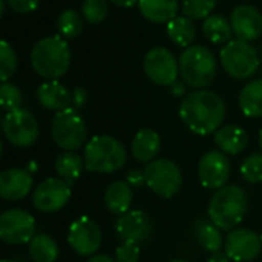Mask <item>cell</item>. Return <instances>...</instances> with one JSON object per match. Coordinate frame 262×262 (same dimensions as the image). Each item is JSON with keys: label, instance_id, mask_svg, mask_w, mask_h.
<instances>
[{"label": "cell", "instance_id": "1", "mask_svg": "<svg viewBox=\"0 0 262 262\" xmlns=\"http://www.w3.org/2000/svg\"><path fill=\"white\" fill-rule=\"evenodd\" d=\"M180 117L193 134H215L221 129L224 121L226 103L212 91L196 89L183 98L180 104Z\"/></svg>", "mask_w": 262, "mask_h": 262}, {"label": "cell", "instance_id": "2", "mask_svg": "<svg viewBox=\"0 0 262 262\" xmlns=\"http://www.w3.org/2000/svg\"><path fill=\"white\" fill-rule=\"evenodd\" d=\"M71 48L60 34L38 40L31 49L32 69L43 78L57 80L71 66Z\"/></svg>", "mask_w": 262, "mask_h": 262}, {"label": "cell", "instance_id": "3", "mask_svg": "<svg viewBox=\"0 0 262 262\" xmlns=\"http://www.w3.org/2000/svg\"><path fill=\"white\" fill-rule=\"evenodd\" d=\"M210 221L223 232L239 226L247 213V193L236 184L224 186L212 196L207 209Z\"/></svg>", "mask_w": 262, "mask_h": 262}, {"label": "cell", "instance_id": "4", "mask_svg": "<svg viewBox=\"0 0 262 262\" xmlns=\"http://www.w3.org/2000/svg\"><path fill=\"white\" fill-rule=\"evenodd\" d=\"M127 160V152L120 140L111 135H95L84 147L86 170L94 173H114Z\"/></svg>", "mask_w": 262, "mask_h": 262}, {"label": "cell", "instance_id": "5", "mask_svg": "<svg viewBox=\"0 0 262 262\" xmlns=\"http://www.w3.org/2000/svg\"><path fill=\"white\" fill-rule=\"evenodd\" d=\"M180 75L193 89L207 88L216 77L218 63L213 52L203 45H192L180 55Z\"/></svg>", "mask_w": 262, "mask_h": 262}, {"label": "cell", "instance_id": "6", "mask_svg": "<svg viewBox=\"0 0 262 262\" xmlns=\"http://www.w3.org/2000/svg\"><path fill=\"white\" fill-rule=\"evenodd\" d=\"M51 135L54 143L60 149L66 152L77 150L86 141V123L77 109H74L72 106L66 107L54 115L51 123Z\"/></svg>", "mask_w": 262, "mask_h": 262}, {"label": "cell", "instance_id": "7", "mask_svg": "<svg viewBox=\"0 0 262 262\" xmlns=\"http://www.w3.org/2000/svg\"><path fill=\"white\" fill-rule=\"evenodd\" d=\"M223 69L236 80L252 77L259 66L256 49L244 40H230L220 52Z\"/></svg>", "mask_w": 262, "mask_h": 262}, {"label": "cell", "instance_id": "8", "mask_svg": "<svg viewBox=\"0 0 262 262\" xmlns=\"http://www.w3.org/2000/svg\"><path fill=\"white\" fill-rule=\"evenodd\" d=\"M146 186L163 198L175 196L183 184V175L180 167L167 158L154 160L144 169Z\"/></svg>", "mask_w": 262, "mask_h": 262}, {"label": "cell", "instance_id": "9", "mask_svg": "<svg viewBox=\"0 0 262 262\" xmlns=\"http://www.w3.org/2000/svg\"><path fill=\"white\" fill-rule=\"evenodd\" d=\"M2 130L5 138L17 147H29L38 138V123L35 117L21 107L5 114Z\"/></svg>", "mask_w": 262, "mask_h": 262}, {"label": "cell", "instance_id": "10", "mask_svg": "<svg viewBox=\"0 0 262 262\" xmlns=\"http://www.w3.org/2000/svg\"><path fill=\"white\" fill-rule=\"evenodd\" d=\"M144 74L158 86H172L180 75V61L166 48H152L143 60Z\"/></svg>", "mask_w": 262, "mask_h": 262}, {"label": "cell", "instance_id": "11", "mask_svg": "<svg viewBox=\"0 0 262 262\" xmlns=\"http://www.w3.org/2000/svg\"><path fill=\"white\" fill-rule=\"evenodd\" d=\"M71 184L61 178H48L41 181L32 193V206L41 213H55L71 200Z\"/></svg>", "mask_w": 262, "mask_h": 262}, {"label": "cell", "instance_id": "12", "mask_svg": "<svg viewBox=\"0 0 262 262\" xmlns=\"http://www.w3.org/2000/svg\"><path fill=\"white\" fill-rule=\"evenodd\" d=\"M35 236V220L31 213L21 209L5 210L0 216V238L6 244L31 243Z\"/></svg>", "mask_w": 262, "mask_h": 262}, {"label": "cell", "instance_id": "13", "mask_svg": "<svg viewBox=\"0 0 262 262\" xmlns=\"http://www.w3.org/2000/svg\"><path fill=\"white\" fill-rule=\"evenodd\" d=\"M68 244L80 256L94 255L101 246V230L98 224L88 216L77 218L69 227Z\"/></svg>", "mask_w": 262, "mask_h": 262}, {"label": "cell", "instance_id": "14", "mask_svg": "<svg viewBox=\"0 0 262 262\" xmlns=\"http://www.w3.org/2000/svg\"><path fill=\"white\" fill-rule=\"evenodd\" d=\"M115 233L123 243L141 246L152 238L154 223L143 210H129L115 223Z\"/></svg>", "mask_w": 262, "mask_h": 262}, {"label": "cell", "instance_id": "15", "mask_svg": "<svg viewBox=\"0 0 262 262\" xmlns=\"http://www.w3.org/2000/svg\"><path fill=\"white\" fill-rule=\"evenodd\" d=\"M261 250V236L249 229H233L224 241V253L235 262L253 261Z\"/></svg>", "mask_w": 262, "mask_h": 262}, {"label": "cell", "instance_id": "16", "mask_svg": "<svg viewBox=\"0 0 262 262\" xmlns=\"http://www.w3.org/2000/svg\"><path fill=\"white\" fill-rule=\"evenodd\" d=\"M198 177L206 189H221L230 177V161L221 150L206 152L198 164Z\"/></svg>", "mask_w": 262, "mask_h": 262}, {"label": "cell", "instance_id": "17", "mask_svg": "<svg viewBox=\"0 0 262 262\" xmlns=\"http://www.w3.org/2000/svg\"><path fill=\"white\" fill-rule=\"evenodd\" d=\"M233 34L244 41L259 38L262 34L261 12L252 5H238L230 15Z\"/></svg>", "mask_w": 262, "mask_h": 262}, {"label": "cell", "instance_id": "18", "mask_svg": "<svg viewBox=\"0 0 262 262\" xmlns=\"http://www.w3.org/2000/svg\"><path fill=\"white\" fill-rule=\"evenodd\" d=\"M32 183V175L26 169H6L0 175V196L5 201H20L31 192Z\"/></svg>", "mask_w": 262, "mask_h": 262}, {"label": "cell", "instance_id": "19", "mask_svg": "<svg viewBox=\"0 0 262 262\" xmlns=\"http://www.w3.org/2000/svg\"><path fill=\"white\" fill-rule=\"evenodd\" d=\"M37 100L45 109L60 112L71 107L72 92H69L58 80H48L38 86Z\"/></svg>", "mask_w": 262, "mask_h": 262}, {"label": "cell", "instance_id": "20", "mask_svg": "<svg viewBox=\"0 0 262 262\" xmlns=\"http://www.w3.org/2000/svg\"><path fill=\"white\" fill-rule=\"evenodd\" d=\"M161 149V137L154 129H141L135 134L130 152L134 158L140 163H152Z\"/></svg>", "mask_w": 262, "mask_h": 262}, {"label": "cell", "instance_id": "21", "mask_svg": "<svg viewBox=\"0 0 262 262\" xmlns=\"http://www.w3.org/2000/svg\"><path fill=\"white\" fill-rule=\"evenodd\" d=\"M215 144L229 155L241 154L249 144V135L241 126H224L215 132Z\"/></svg>", "mask_w": 262, "mask_h": 262}, {"label": "cell", "instance_id": "22", "mask_svg": "<svg viewBox=\"0 0 262 262\" xmlns=\"http://www.w3.org/2000/svg\"><path fill=\"white\" fill-rule=\"evenodd\" d=\"M134 192L132 187L127 184V181H114L104 193V204L107 210L114 215H124L129 212L130 204H132Z\"/></svg>", "mask_w": 262, "mask_h": 262}, {"label": "cell", "instance_id": "23", "mask_svg": "<svg viewBox=\"0 0 262 262\" xmlns=\"http://www.w3.org/2000/svg\"><path fill=\"white\" fill-rule=\"evenodd\" d=\"M140 12L152 23H169L177 17L180 3L178 0H140Z\"/></svg>", "mask_w": 262, "mask_h": 262}, {"label": "cell", "instance_id": "24", "mask_svg": "<svg viewBox=\"0 0 262 262\" xmlns=\"http://www.w3.org/2000/svg\"><path fill=\"white\" fill-rule=\"evenodd\" d=\"M239 107L249 118L262 117V78L247 83L239 94Z\"/></svg>", "mask_w": 262, "mask_h": 262}, {"label": "cell", "instance_id": "25", "mask_svg": "<svg viewBox=\"0 0 262 262\" xmlns=\"http://www.w3.org/2000/svg\"><path fill=\"white\" fill-rule=\"evenodd\" d=\"M167 35L175 45L181 48H189L195 40L196 26L192 18L186 15H177L167 23Z\"/></svg>", "mask_w": 262, "mask_h": 262}, {"label": "cell", "instance_id": "26", "mask_svg": "<svg viewBox=\"0 0 262 262\" xmlns=\"http://www.w3.org/2000/svg\"><path fill=\"white\" fill-rule=\"evenodd\" d=\"M55 172L57 175L68 181L69 184H72V181L78 180L81 172L86 169L84 166V158H81L77 152L71 150V152H63L57 157L55 160Z\"/></svg>", "mask_w": 262, "mask_h": 262}, {"label": "cell", "instance_id": "27", "mask_svg": "<svg viewBox=\"0 0 262 262\" xmlns=\"http://www.w3.org/2000/svg\"><path fill=\"white\" fill-rule=\"evenodd\" d=\"M203 32L207 40H210L215 45H221L230 41L233 29H232V23L226 17L212 14L203 21Z\"/></svg>", "mask_w": 262, "mask_h": 262}, {"label": "cell", "instance_id": "28", "mask_svg": "<svg viewBox=\"0 0 262 262\" xmlns=\"http://www.w3.org/2000/svg\"><path fill=\"white\" fill-rule=\"evenodd\" d=\"M221 232L223 230H220L212 221L201 220L196 224L195 236H196V241L201 249L207 250L209 253H216L221 250V247L224 244Z\"/></svg>", "mask_w": 262, "mask_h": 262}, {"label": "cell", "instance_id": "29", "mask_svg": "<svg viewBox=\"0 0 262 262\" xmlns=\"http://www.w3.org/2000/svg\"><path fill=\"white\" fill-rule=\"evenodd\" d=\"M29 256L32 262H55L58 246L49 235H35L29 243Z\"/></svg>", "mask_w": 262, "mask_h": 262}, {"label": "cell", "instance_id": "30", "mask_svg": "<svg viewBox=\"0 0 262 262\" xmlns=\"http://www.w3.org/2000/svg\"><path fill=\"white\" fill-rule=\"evenodd\" d=\"M83 15H80L77 11L74 9H66L63 11L58 18H57V29L58 34L64 38V40H74L77 38L81 31H83Z\"/></svg>", "mask_w": 262, "mask_h": 262}, {"label": "cell", "instance_id": "31", "mask_svg": "<svg viewBox=\"0 0 262 262\" xmlns=\"http://www.w3.org/2000/svg\"><path fill=\"white\" fill-rule=\"evenodd\" d=\"M218 0H184L183 12L192 20H206L212 15Z\"/></svg>", "mask_w": 262, "mask_h": 262}, {"label": "cell", "instance_id": "32", "mask_svg": "<svg viewBox=\"0 0 262 262\" xmlns=\"http://www.w3.org/2000/svg\"><path fill=\"white\" fill-rule=\"evenodd\" d=\"M17 55L12 46L2 40L0 41V78L2 81H8L17 71Z\"/></svg>", "mask_w": 262, "mask_h": 262}, {"label": "cell", "instance_id": "33", "mask_svg": "<svg viewBox=\"0 0 262 262\" xmlns=\"http://www.w3.org/2000/svg\"><path fill=\"white\" fill-rule=\"evenodd\" d=\"M81 12L86 21L98 25L106 20L109 14V3L107 0H84L81 5Z\"/></svg>", "mask_w": 262, "mask_h": 262}, {"label": "cell", "instance_id": "34", "mask_svg": "<svg viewBox=\"0 0 262 262\" xmlns=\"http://www.w3.org/2000/svg\"><path fill=\"white\" fill-rule=\"evenodd\" d=\"M241 175L243 178L250 183L256 184L262 181V154L249 155L241 164Z\"/></svg>", "mask_w": 262, "mask_h": 262}, {"label": "cell", "instance_id": "35", "mask_svg": "<svg viewBox=\"0 0 262 262\" xmlns=\"http://www.w3.org/2000/svg\"><path fill=\"white\" fill-rule=\"evenodd\" d=\"M20 104H21L20 89L9 81L2 83V86H0V106H2V109L5 112H11V111L18 109Z\"/></svg>", "mask_w": 262, "mask_h": 262}, {"label": "cell", "instance_id": "36", "mask_svg": "<svg viewBox=\"0 0 262 262\" xmlns=\"http://www.w3.org/2000/svg\"><path fill=\"white\" fill-rule=\"evenodd\" d=\"M140 259V246L123 243L115 250V261L117 262H138Z\"/></svg>", "mask_w": 262, "mask_h": 262}, {"label": "cell", "instance_id": "37", "mask_svg": "<svg viewBox=\"0 0 262 262\" xmlns=\"http://www.w3.org/2000/svg\"><path fill=\"white\" fill-rule=\"evenodd\" d=\"M40 0H6V5L17 14H31L38 8Z\"/></svg>", "mask_w": 262, "mask_h": 262}, {"label": "cell", "instance_id": "38", "mask_svg": "<svg viewBox=\"0 0 262 262\" xmlns=\"http://www.w3.org/2000/svg\"><path fill=\"white\" fill-rule=\"evenodd\" d=\"M126 181H127V184H129L132 189H138V187H141L143 184H146V175H144V170L132 169V170L126 175Z\"/></svg>", "mask_w": 262, "mask_h": 262}, {"label": "cell", "instance_id": "39", "mask_svg": "<svg viewBox=\"0 0 262 262\" xmlns=\"http://www.w3.org/2000/svg\"><path fill=\"white\" fill-rule=\"evenodd\" d=\"M88 103V92L86 89L83 88H75L72 91V101H71V106L77 111L83 109Z\"/></svg>", "mask_w": 262, "mask_h": 262}, {"label": "cell", "instance_id": "40", "mask_svg": "<svg viewBox=\"0 0 262 262\" xmlns=\"http://www.w3.org/2000/svg\"><path fill=\"white\" fill-rule=\"evenodd\" d=\"M170 91H172V94L173 95H177V97H181V95H184L186 94V83L184 81H175L172 86H170Z\"/></svg>", "mask_w": 262, "mask_h": 262}, {"label": "cell", "instance_id": "41", "mask_svg": "<svg viewBox=\"0 0 262 262\" xmlns=\"http://www.w3.org/2000/svg\"><path fill=\"white\" fill-rule=\"evenodd\" d=\"M232 259L226 255V253H221V252H216V253H212V256L209 258L207 262H230Z\"/></svg>", "mask_w": 262, "mask_h": 262}, {"label": "cell", "instance_id": "42", "mask_svg": "<svg viewBox=\"0 0 262 262\" xmlns=\"http://www.w3.org/2000/svg\"><path fill=\"white\" fill-rule=\"evenodd\" d=\"M86 262H117L115 259H112L109 255H94L91 256Z\"/></svg>", "mask_w": 262, "mask_h": 262}, {"label": "cell", "instance_id": "43", "mask_svg": "<svg viewBox=\"0 0 262 262\" xmlns=\"http://www.w3.org/2000/svg\"><path fill=\"white\" fill-rule=\"evenodd\" d=\"M140 0H112V3H115L120 8H132L134 5H138Z\"/></svg>", "mask_w": 262, "mask_h": 262}, {"label": "cell", "instance_id": "44", "mask_svg": "<svg viewBox=\"0 0 262 262\" xmlns=\"http://www.w3.org/2000/svg\"><path fill=\"white\" fill-rule=\"evenodd\" d=\"M5 8H6V0H0V17L5 14Z\"/></svg>", "mask_w": 262, "mask_h": 262}, {"label": "cell", "instance_id": "45", "mask_svg": "<svg viewBox=\"0 0 262 262\" xmlns=\"http://www.w3.org/2000/svg\"><path fill=\"white\" fill-rule=\"evenodd\" d=\"M29 164H31V166H29V169H31V170H35V169H37V166H35V163H34V161H32V163H29Z\"/></svg>", "mask_w": 262, "mask_h": 262}, {"label": "cell", "instance_id": "46", "mask_svg": "<svg viewBox=\"0 0 262 262\" xmlns=\"http://www.w3.org/2000/svg\"><path fill=\"white\" fill-rule=\"evenodd\" d=\"M259 147H261V150H262V129H261V132H259Z\"/></svg>", "mask_w": 262, "mask_h": 262}, {"label": "cell", "instance_id": "47", "mask_svg": "<svg viewBox=\"0 0 262 262\" xmlns=\"http://www.w3.org/2000/svg\"><path fill=\"white\" fill-rule=\"evenodd\" d=\"M170 262H187V261H183V259H175V261H170Z\"/></svg>", "mask_w": 262, "mask_h": 262}, {"label": "cell", "instance_id": "48", "mask_svg": "<svg viewBox=\"0 0 262 262\" xmlns=\"http://www.w3.org/2000/svg\"><path fill=\"white\" fill-rule=\"evenodd\" d=\"M2 262H14V261H8V259H3V261Z\"/></svg>", "mask_w": 262, "mask_h": 262}, {"label": "cell", "instance_id": "49", "mask_svg": "<svg viewBox=\"0 0 262 262\" xmlns=\"http://www.w3.org/2000/svg\"><path fill=\"white\" fill-rule=\"evenodd\" d=\"M261 244H262V233H261Z\"/></svg>", "mask_w": 262, "mask_h": 262}]
</instances>
